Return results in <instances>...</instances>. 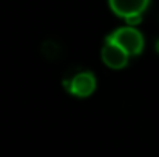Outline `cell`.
<instances>
[{
	"label": "cell",
	"mask_w": 159,
	"mask_h": 157,
	"mask_svg": "<svg viewBox=\"0 0 159 157\" xmlns=\"http://www.w3.org/2000/svg\"><path fill=\"white\" fill-rule=\"evenodd\" d=\"M141 20H142V14H134V15L125 17V22H127L130 26H136V25H139Z\"/></svg>",
	"instance_id": "5b68a950"
},
{
	"label": "cell",
	"mask_w": 159,
	"mask_h": 157,
	"mask_svg": "<svg viewBox=\"0 0 159 157\" xmlns=\"http://www.w3.org/2000/svg\"><path fill=\"white\" fill-rule=\"evenodd\" d=\"M150 0H108L110 8L119 17H130L134 14H142L148 6Z\"/></svg>",
	"instance_id": "3957f363"
},
{
	"label": "cell",
	"mask_w": 159,
	"mask_h": 157,
	"mask_svg": "<svg viewBox=\"0 0 159 157\" xmlns=\"http://www.w3.org/2000/svg\"><path fill=\"white\" fill-rule=\"evenodd\" d=\"M68 91L73 96L77 97H88L94 89H96V79L91 72L85 71V72H79L76 76L71 77L70 82H66Z\"/></svg>",
	"instance_id": "7a4b0ae2"
},
{
	"label": "cell",
	"mask_w": 159,
	"mask_h": 157,
	"mask_svg": "<svg viewBox=\"0 0 159 157\" xmlns=\"http://www.w3.org/2000/svg\"><path fill=\"white\" fill-rule=\"evenodd\" d=\"M102 59L105 62V65H108L113 69H120L127 65L128 62V54L124 51L122 48H119L117 45L111 43L107 40L105 46L102 50Z\"/></svg>",
	"instance_id": "277c9868"
},
{
	"label": "cell",
	"mask_w": 159,
	"mask_h": 157,
	"mask_svg": "<svg viewBox=\"0 0 159 157\" xmlns=\"http://www.w3.org/2000/svg\"><path fill=\"white\" fill-rule=\"evenodd\" d=\"M108 42L122 48L128 55H136L144 50V37L133 26H125L116 29L113 34L107 37Z\"/></svg>",
	"instance_id": "6da1fadb"
},
{
	"label": "cell",
	"mask_w": 159,
	"mask_h": 157,
	"mask_svg": "<svg viewBox=\"0 0 159 157\" xmlns=\"http://www.w3.org/2000/svg\"><path fill=\"white\" fill-rule=\"evenodd\" d=\"M156 50H158V51H159V40H158V42H156Z\"/></svg>",
	"instance_id": "8992f818"
}]
</instances>
